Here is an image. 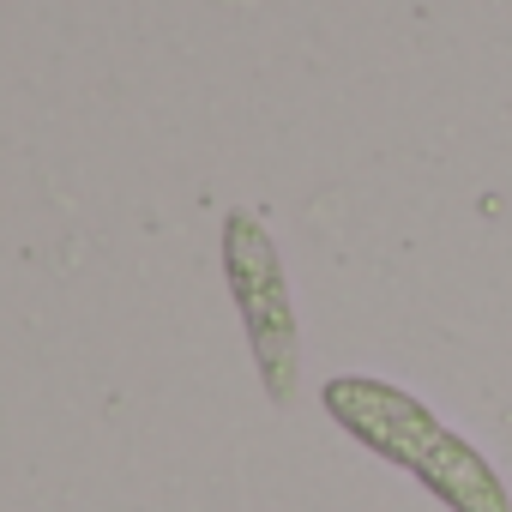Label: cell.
<instances>
[{"mask_svg":"<svg viewBox=\"0 0 512 512\" xmlns=\"http://www.w3.org/2000/svg\"><path fill=\"white\" fill-rule=\"evenodd\" d=\"M217 260H223V284L229 302L241 314V338L253 356L266 398L284 410L302 386V326H296V302H290V272L284 253L266 229L260 211H223L217 223Z\"/></svg>","mask_w":512,"mask_h":512,"instance_id":"obj_2","label":"cell"},{"mask_svg":"<svg viewBox=\"0 0 512 512\" xmlns=\"http://www.w3.org/2000/svg\"><path fill=\"white\" fill-rule=\"evenodd\" d=\"M320 410L374 458L398 464L416 488H428L446 512H512V494L500 470L446 428L416 392L380 380V374H332L320 386Z\"/></svg>","mask_w":512,"mask_h":512,"instance_id":"obj_1","label":"cell"}]
</instances>
